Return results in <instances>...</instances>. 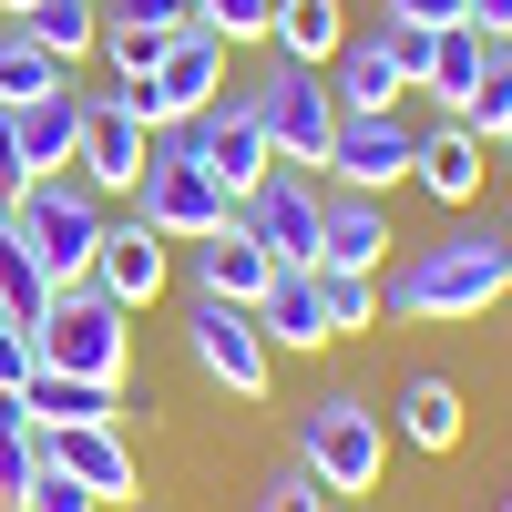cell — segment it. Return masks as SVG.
I'll use <instances>...</instances> for the list:
<instances>
[{
  "instance_id": "32",
  "label": "cell",
  "mask_w": 512,
  "mask_h": 512,
  "mask_svg": "<svg viewBox=\"0 0 512 512\" xmlns=\"http://www.w3.org/2000/svg\"><path fill=\"white\" fill-rule=\"evenodd\" d=\"M31 369H41V338H31L21 318H0V390L21 400V390H31Z\"/></svg>"
},
{
  "instance_id": "30",
  "label": "cell",
  "mask_w": 512,
  "mask_h": 512,
  "mask_svg": "<svg viewBox=\"0 0 512 512\" xmlns=\"http://www.w3.org/2000/svg\"><path fill=\"white\" fill-rule=\"evenodd\" d=\"M195 31H216V41H267V11L277 0H185Z\"/></svg>"
},
{
  "instance_id": "13",
  "label": "cell",
  "mask_w": 512,
  "mask_h": 512,
  "mask_svg": "<svg viewBox=\"0 0 512 512\" xmlns=\"http://www.w3.org/2000/svg\"><path fill=\"white\" fill-rule=\"evenodd\" d=\"M185 134H195V164H205V175H216L236 205H246L256 185H267V175H277V154H267V134H256L246 93H216V103H205V113L185 123Z\"/></svg>"
},
{
  "instance_id": "5",
  "label": "cell",
  "mask_w": 512,
  "mask_h": 512,
  "mask_svg": "<svg viewBox=\"0 0 512 512\" xmlns=\"http://www.w3.org/2000/svg\"><path fill=\"white\" fill-rule=\"evenodd\" d=\"M134 216L154 226V236H175V246H195V236H216V226H236V195L195 164V134L175 123V134H154V154H144V185H134Z\"/></svg>"
},
{
  "instance_id": "33",
  "label": "cell",
  "mask_w": 512,
  "mask_h": 512,
  "mask_svg": "<svg viewBox=\"0 0 512 512\" xmlns=\"http://www.w3.org/2000/svg\"><path fill=\"white\" fill-rule=\"evenodd\" d=\"M379 21H400V31H451V21H472V0H379Z\"/></svg>"
},
{
  "instance_id": "3",
  "label": "cell",
  "mask_w": 512,
  "mask_h": 512,
  "mask_svg": "<svg viewBox=\"0 0 512 512\" xmlns=\"http://www.w3.org/2000/svg\"><path fill=\"white\" fill-rule=\"evenodd\" d=\"M246 113H256V134H267L277 164H297V175H318L328 144H338V93H328V72L318 62H267L256 82H236Z\"/></svg>"
},
{
  "instance_id": "2",
  "label": "cell",
  "mask_w": 512,
  "mask_h": 512,
  "mask_svg": "<svg viewBox=\"0 0 512 512\" xmlns=\"http://www.w3.org/2000/svg\"><path fill=\"white\" fill-rule=\"evenodd\" d=\"M11 236L52 267V287H82L93 277V256H103V226H113V205L82 185V175H31V185H11Z\"/></svg>"
},
{
  "instance_id": "39",
  "label": "cell",
  "mask_w": 512,
  "mask_h": 512,
  "mask_svg": "<svg viewBox=\"0 0 512 512\" xmlns=\"http://www.w3.org/2000/svg\"><path fill=\"white\" fill-rule=\"evenodd\" d=\"M0 11H11V21H21V11H31V0H0Z\"/></svg>"
},
{
  "instance_id": "12",
  "label": "cell",
  "mask_w": 512,
  "mask_h": 512,
  "mask_svg": "<svg viewBox=\"0 0 512 512\" xmlns=\"http://www.w3.org/2000/svg\"><path fill=\"white\" fill-rule=\"evenodd\" d=\"M410 164H420V134L400 113H338V144H328L318 175L349 185V195H390V185H410Z\"/></svg>"
},
{
  "instance_id": "11",
  "label": "cell",
  "mask_w": 512,
  "mask_h": 512,
  "mask_svg": "<svg viewBox=\"0 0 512 512\" xmlns=\"http://www.w3.org/2000/svg\"><path fill=\"white\" fill-rule=\"evenodd\" d=\"M318 216H328V185H318V175H297V164H277V175L236 205V226L267 246L277 267H318Z\"/></svg>"
},
{
  "instance_id": "19",
  "label": "cell",
  "mask_w": 512,
  "mask_h": 512,
  "mask_svg": "<svg viewBox=\"0 0 512 512\" xmlns=\"http://www.w3.org/2000/svg\"><path fill=\"white\" fill-rule=\"evenodd\" d=\"M256 328L267 349H328V297H318V267H277L267 297H256Z\"/></svg>"
},
{
  "instance_id": "6",
  "label": "cell",
  "mask_w": 512,
  "mask_h": 512,
  "mask_svg": "<svg viewBox=\"0 0 512 512\" xmlns=\"http://www.w3.org/2000/svg\"><path fill=\"white\" fill-rule=\"evenodd\" d=\"M41 369L62 379H123V349H134V328H123V308L82 277V287H52V308H41Z\"/></svg>"
},
{
  "instance_id": "14",
  "label": "cell",
  "mask_w": 512,
  "mask_h": 512,
  "mask_svg": "<svg viewBox=\"0 0 512 512\" xmlns=\"http://www.w3.org/2000/svg\"><path fill=\"white\" fill-rule=\"evenodd\" d=\"M164 277H175V236H154L144 216H113V226H103V256H93V287L134 318V308L164 297Z\"/></svg>"
},
{
  "instance_id": "40",
  "label": "cell",
  "mask_w": 512,
  "mask_h": 512,
  "mask_svg": "<svg viewBox=\"0 0 512 512\" xmlns=\"http://www.w3.org/2000/svg\"><path fill=\"white\" fill-rule=\"evenodd\" d=\"M502 246H512V226H502Z\"/></svg>"
},
{
  "instance_id": "18",
  "label": "cell",
  "mask_w": 512,
  "mask_h": 512,
  "mask_svg": "<svg viewBox=\"0 0 512 512\" xmlns=\"http://www.w3.org/2000/svg\"><path fill=\"white\" fill-rule=\"evenodd\" d=\"M318 267L379 277V267H390V205H379V195H349V185H328V216H318Z\"/></svg>"
},
{
  "instance_id": "37",
  "label": "cell",
  "mask_w": 512,
  "mask_h": 512,
  "mask_svg": "<svg viewBox=\"0 0 512 512\" xmlns=\"http://www.w3.org/2000/svg\"><path fill=\"white\" fill-rule=\"evenodd\" d=\"M11 185H21V164H11V113H0V205H11Z\"/></svg>"
},
{
  "instance_id": "25",
  "label": "cell",
  "mask_w": 512,
  "mask_h": 512,
  "mask_svg": "<svg viewBox=\"0 0 512 512\" xmlns=\"http://www.w3.org/2000/svg\"><path fill=\"white\" fill-rule=\"evenodd\" d=\"M21 31H31L62 72H72V62L103 41V0H31V11H21Z\"/></svg>"
},
{
  "instance_id": "29",
  "label": "cell",
  "mask_w": 512,
  "mask_h": 512,
  "mask_svg": "<svg viewBox=\"0 0 512 512\" xmlns=\"http://www.w3.org/2000/svg\"><path fill=\"white\" fill-rule=\"evenodd\" d=\"M318 297H328V338H349L379 318V277H349V267H318Z\"/></svg>"
},
{
  "instance_id": "9",
  "label": "cell",
  "mask_w": 512,
  "mask_h": 512,
  "mask_svg": "<svg viewBox=\"0 0 512 512\" xmlns=\"http://www.w3.org/2000/svg\"><path fill=\"white\" fill-rule=\"evenodd\" d=\"M144 154H154V123L134 113V93H113V82H103V93H82V154H72L82 185H93L103 205L134 195V185H144Z\"/></svg>"
},
{
  "instance_id": "16",
  "label": "cell",
  "mask_w": 512,
  "mask_h": 512,
  "mask_svg": "<svg viewBox=\"0 0 512 512\" xmlns=\"http://www.w3.org/2000/svg\"><path fill=\"white\" fill-rule=\"evenodd\" d=\"M185 277H195V297L256 308V297H267V277H277V256L256 246L246 226H216V236H195V246H185Z\"/></svg>"
},
{
  "instance_id": "28",
  "label": "cell",
  "mask_w": 512,
  "mask_h": 512,
  "mask_svg": "<svg viewBox=\"0 0 512 512\" xmlns=\"http://www.w3.org/2000/svg\"><path fill=\"white\" fill-rule=\"evenodd\" d=\"M164 41H175V31H154V21H123V11H103V41H93V52H103V72H113V93H134V82L164 62Z\"/></svg>"
},
{
  "instance_id": "20",
  "label": "cell",
  "mask_w": 512,
  "mask_h": 512,
  "mask_svg": "<svg viewBox=\"0 0 512 512\" xmlns=\"http://www.w3.org/2000/svg\"><path fill=\"white\" fill-rule=\"evenodd\" d=\"M21 410H31V431H93V420H123V390H113V379H62V369H31Z\"/></svg>"
},
{
  "instance_id": "22",
  "label": "cell",
  "mask_w": 512,
  "mask_h": 512,
  "mask_svg": "<svg viewBox=\"0 0 512 512\" xmlns=\"http://www.w3.org/2000/svg\"><path fill=\"white\" fill-rule=\"evenodd\" d=\"M410 185H420V195H441V205H472V195H482V134H472V123H441V134H420Z\"/></svg>"
},
{
  "instance_id": "27",
  "label": "cell",
  "mask_w": 512,
  "mask_h": 512,
  "mask_svg": "<svg viewBox=\"0 0 512 512\" xmlns=\"http://www.w3.org/2000/svg\"><path fill=\"white\" fill-rule=\"evenodd\" d=\"M41 308H52V267L11 236V216H0V318H21V328H41Z\"/></svg>"
},
{
  "instance_id": "4",
  "label": "cell",
  "mask_w": 512,
  "mask_h": 512,
  "mask_svg": "<svg viewBox=\"0 0 512 512\" xmlns=\"http://www.w3.org/2000/svg\"><path fill=\"white\" fill-rule=\"evenodd\" d=\"M297 472H308L328 502L338 492H379V472H390V431H379V410L359 390H328L318 410H297Z\"/></svg>"
},
{
  "instance_id": "1",
  "label": "cell",
  "mask_w": 512,
  "mask_h": 512,
  "mask_svg": "<svg viewBox=\"0 0 512 512\" xmlns=\"http://www.w3.org/2000/svg\"><path fill=\"white\" fill-rule=\"evenodd\" d=\"M492 297H512V246L482 236V226H461V236L410 246V267L390 277L379 308H390V318H482Z\"/></svg>"
},
{
  "instance_id": "24",
  "label": "cell",
  "mask_w": 512,
  "mask_h": 512,
  "mask_svg": "<svg viewBox=\"0 0 512 512\" xmlns=\"http://www.w3.org/2000/svg\"><path fill=\"white\" fill-rule=\"evenodd\" d=\"M62 82H72V72L41 52L21 21H0V113H21V103H41V93H62Z\"/></svg>"
},
{
  "instance_id": "35",
  "label": "cell",
  "mask_w": 512,
  "mask_h": 512,
  "mask_svg": "<svg viewBox=\"0 0 512 512\" xmlns=\"http://www.w3.org/2000/svg\"><path fill=\"white\" fill-rule=\"evenodd\" d=\"M103 11H123V21H154V31H185V21H195L185 0H103Z\"/></svg>"
},
{
  "instance_id": "26",
  "label": "cell",
  "mask_w": 512,
  "mask_h": 512,
  "mask_svg": "<svg viewBox=\"0 0 512 512\" xmlns=\"http://www.w3.org/2000/svg\"><path fill=\"white\" fill-rule=\"evenodd\" d=\"M400 441L410 451H461V390L451 379H410L400 390Z\"/></svg>"
},
{
  "instance_id": "10",
  "label": "cell",
  "mask_w": 512,
  "mask_h": 512,
  "mask_svg": "<svg viewBox=\"0 0 512 512\" xmlns=\"http://www.w3.org/2000/svg\"><path fill=\"white\" fill-rule=\"evenodd\" d=\"M216 93H226V41L185 21L175 41H164V62L134 82V113L154 123V134H175V123H195V113L216 103Z\"/></svg>"
},
{
  "instance_id": "15",
  "label": "cell",
  "mask_w": 512,
  "mask_h": 512,
  "mask_svg": "<svg viewBox=\"0 0 512 512\" xmlns=\"http://www.w3.org/2000/svg\"><path fill=\"white\" fill-rule=\"evenodd\" d=\"M41 461H52V472H72L103 512H113V502H144V461L123 451L113 420H93V431H41Z\"/></svg>"
},
{
  "instance_id": "8",
  "label": "cell",
  "mask_w": 512,
  "mask_h": 512,
  "mask_svg": "<svg viewBox=\"0 0 512 512\" xmlns=\"http://www.w3.org/2000/svg\"><path fill=\"white\" fill-rule=\"evenodd\" d=\"M185 349L226 400H267V379H277V349L256 328V308H226V297H195L185 308Z\"/></svg>"
},
{
  "instance_id": "42",
  "label": "cell",
  "mask_w": 512,
  "mask_h": 512,
  "mask_svg": "<svg viewBox=\"0 0 512 512\" xmlns=\"http://www.w3.org/2000/svg\"><path fill=\"white\" fill-rule=\"evenodd\" d=\"M502 512H512V502H502Z\"/></svg>"
},
{
  "instance_id": "17",
  "label": "cell",
  "mask_w": 512,
  "mask_h": 512,
  "mask_svg": "<svg viewBox=\"0 0 512 512\" xmlns=\"http://www.w3.org/2000/svg\"><path fill=\"white\" fill-rule=\"evenodd\" d=\"M72 154H82V82H62V93H41L11 113V164H21V185L31 175H72Z\"/></svg>"
},
{
  "instance_id": "7",
  "label": "cell",
  "mask_w": 512,
  "mask_h": 512,
  "mask_svg": "<svg viewBox=\"0 0 512 512\" xmlns=\"http://www.w3.org/2000/svg\"><path fill=\"white\" fill-rule=\"evenodd\" d=\"M420 72H431V31L379 21V31H349V41H338L328 93H338V113H400V93H410Z\"/></svg>"
},
{
  "instance_id": "36",
  "label": "cell",
  "mask_w": 512,
  "mask_h": 512,
  "mask_svg": "<svg viewBox=\"0 0 512 512\" xmlns=\"http://www.w3.org/2000/svg\"><path fill=\"white\" fill-rule=\"evenodd\" d=\"M472 31L482 41H512V0H472Z\"/></svg>"
},
{
  "instance_id": "41",
  "label": "cell",
  "mask_w": 512,
  "mask_h": 512,
  "mask_svg": "<svg viewBox=\"0 0 512 512\" xmlns=\"http://www.w3.org/2000/svg\"><path fill=\"white\" fill-rule=\"evenodd\" d=\"M0 512H11V502H0Z\"/></svg>"
},
{
  "instance_id": "23",
  "label": "cell",
  "mask_w": 512,
  "mask_h": 512,
  "mask_svg": "<svg viewBox=\"0 0 512 512\" xmlns=\"http://www.w3.org/2000/svg\"><path fill=\"white\" fill-rule=\"evenodd\" d=\"M338 41H349V11H338V0H277L267 11V52L277 62H338Z\"/></svg>"
},
{
  "instance_id": "31",
  "label": "cell",
  "mask_w": 512,
  "mask_h": 512,
  "mask_svg": "<svg viewBox=\"0 0 512 512\" xmlns=\"http://www.w3.org/2000/svg\"><path fill=\"white\" fill-rule=\"evenodd\" d=\"M11 512H103V502H93V492H82L72 472H52V461H41V472H31V482L11 492Z\"/></svg>"
},
{
  "instance_id": "38",
  "label": "cell",
  "mask_w": 512,
  "mask_h": 512,
  "mask_svg": "<svg viewBox=\"0 0 512 512\" xmlns=\"http://www.w3.org/2000/svg\"><path fill=\"white\" fill-rule=\"evenodd\" d=\"M492 144H502V154H512V113H502V123H492Z\"/></svg>"
},
{
  "instance_id": "34",
  "label": "cell",
  "mask_w": 512,
  "mask_h": 512,
  "mask_svg": "<svg viewBox=\"0 0 512 512\" xmlns=\"http://www.w3.org/2000/svg\"><path fill=\"white\" fill-rule=\"evenodd\" d=\"M256 512H328V492H318L308 472H277L267 492H256Z\"/></svg>"
},
{
  "instance_id": "21",
  "label": "cell",
  "mask_w": 512,
  "mask_h": 512,
  "mask_svg": "<svg viewBox=\"0 0 512 512\" xmlns=\"http://www.w3.org/2000/svg\"><path fill=\"white\" fill-rule=\"evenodd\" d=\"M482 72H492V41H482L472 21H451V31H431V72H420V93L461 123V113H472V93H482Z\"/></svg>"
}]
</instances>
